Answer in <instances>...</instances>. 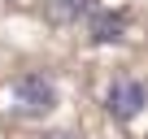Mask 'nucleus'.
Segmentation results:
<instances>
[{"label":"nucleus","mask_w":148,"mask_h":139,"mask_svg":"<svg viewBox=\"0 0 148 139\" xmlns=\"http://www.w3.org/2000/svg\"><path fill=\"white\" fill-rule=\"evenodd\" d=\"M9 100H13V113L18 117H48L57 109V83L44 74V70H31V74L13 78Z\"/></svg>","instance_id":"nucleus-1"},{"label":"nucleus","mask_w":148,"mask_h":139,"mask_svg":"<svg viewBox=\"0 0 148 139\" xmlns=\"http://www.w3.org/2000/svg\"><path fill=\"white\" fill-rule=\"evenodd\" d=\"M105 109H109V117H118V122L139 117V109H144V83L118 78V83L109 87V96H105Z\"/></svg>","instance_id":"nucleus-2"},{"label":"nucleus","mask_w":148,"mask_h":139,"mask_svg":"<svg viewBox=\"0 0 148 139\" xmlns=\"http://www.w3.org/2000/svg\"><path fill=\"white\" fill-rule=\"evenodd\" d=\"M48 13L57 22H79L83 13H92V0H48Z\"/></svg>","instance_id":"nucleus-4"},{"label":"nucleus","mask_w":148,"mask_h":139,"mask_svg":"<svg viewBox=\"0 0 148 139\" xmlns=\"http://www.w3.org/2000/svg\"><path fill=\"white\" fill-rule=\"evenodd\" d=\"M87 31H92V39H96V44H118V39H122V31H126V18H122V13H92Z\"/></svg>","instance_id":"nucleus-3"}]
</instances>
